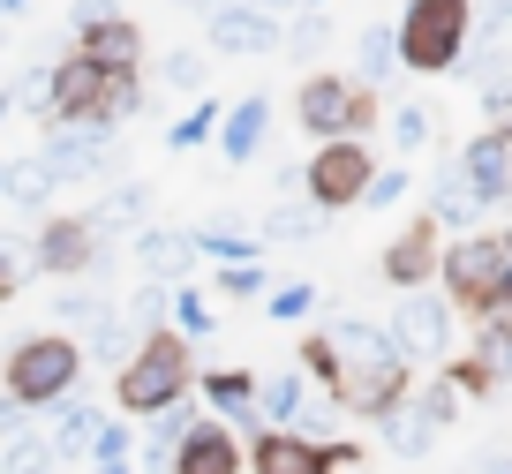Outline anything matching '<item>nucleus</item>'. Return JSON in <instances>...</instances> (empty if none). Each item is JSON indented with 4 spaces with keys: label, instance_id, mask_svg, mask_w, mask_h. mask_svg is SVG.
<instances>
[{
    "label": "nucleus",
    "instance_id": "1",
    "mask_svg": "<svg viewBox=\"0 0 512 474\" xmlns=\"http://www.w3.org/2000/svg\"><path fill=\"white\" fill-rule=\"evenodd\" d=\"M189 392H196V354L181 332H144V347L113 369V407L128 422H151V414L181 407Z\"/></svg>",
    "mask_w": 512,
    "mask_h": 474
},
{
    "label": "nucleus",
    "instance_id": "2",
    "mask_svg": "<svg viewBox=\"0 0 512 474\" xmlns=\"http://www.w3.org/2000/svg\"><path fill=\"white\" fill-rule=\"evenodd\" d=\"M83 384V347L68 332H23L16 347H8V362H0V399L23 414H46L53 399H68Z\"/></svg>",
    "mask_w": 512,
    "mask_h": 474
},
{
    "label": "nucleus",
    "instance_id": "3",
    "mask_svg": "<svg viewBox=\"0 0 512 474\" xmlns=\"http://www.w3.org/2000/svg\"><path fill=\"white\" fill-rule=\"evenodd\" d=\"M392 38L407 76H452L460 53L475 46V0H400Z\"/></svg>",
    "mask_w": 512,
    "mask_h": 474
},
{
    "label": "nucleus",
    "instance_id": "4",
    "mask_svg": "<svg viewBox=\"0 0 512 474\" xmlns=\"http://www.w3.org/2000/svg\"><path fill=\"white\" fill-rule=\"evenodd\" d=\"M294 128L309 143H332V136H369L377 128V91L339 68H309L302 91H294Z\"/></svg>",
    "mask_w": 512,
    "mask_h": 474
},
{
    "label": "nucleus",
    "instance_id": "5",
    "mask_svg": "<svg viewBox=\"0 0 512 474\" xmlns=\"http://www.w3.org/2000/svg\"><path fill=\"white\" fill-rule=\"evenodd\" d=\"M460 324H467V316L452 309L437 286L400 294V301H392V316H384V332H392V347H400L407 369H445L452 354H460Z\"/></svg>",
    "mask_w": 512,
    "mask_h": 474
},
{
    "label": "nucleus",
    "instance_id": "6",
    "mask_svg": "<svg viewBox=\"0 0 512 474\" xmlns=\"http://www.w3.org/2000/svg\"><path fill=\"white\" fill-rule=\"evenodd\" d=\"M505 271H512L505 241H497L490 226H467V234H452L445 249H437V294H445L460 316H482Z\"/></svg>",
    "mask_w": 512,
    "mask_h": 474
},
{
    "label": "nucleus",
    "instance_id": "7",
    "mask_svg": "<svg viewBox=\"0 0 512 474\" xmlns=\"http://www.w3.org/2000/svg\"><path fill=\"white\" fill-rule=\"evenodd\" d=\"M377 174V158H369V136H332V143H309V166H302V196L332 219V211H354Z\"/></svg>",
    "mask_w": 512,
    "mask_h": 474
},
{
    "label": "nucleus",
    "instance_id": "8",
    "mask_svg": "<svg viewBox=\"0 0 512 474\" xmlns=\"http://www.w3.org/2000/svg\"><path fill=\"white\" fill-rule=\"evenodd\" d=\"M31 264H38V279H91L106 264V241H98V226L83 211H46L31 234Z\"/></svg>",
    "mask_w": 512,
    "mask_h": 474
},
{
    "label": "nucleus",
    "instance_id": "9",
    "mask_svg": "<svg viewBox=\"0 0 512 474\" xmlns=\"http://www.w3.org/2000/svg\"><path fill=\"white\" fill-rule=\"evenodd\" d=\"M38 166L53 174V189H61V181L113 174V128L106 121H46V136H38Z\"/></svg>",
    "mask_w": 512,
    "mask_h": 474
},
{
    "label": "nucleus",
    "instance_id": "10",
    "mask_svg": "<svg viewBox=\"0 0 512 474\" xmlns=\"http://www.w3.org/2000/svg\"><path fill=\"white\" fill-rule=\"evenodd\" d=\"M204 31H211V53H219V61H272V53H287V23L249 8V0H219L204 16Z\"/></svg>",
    "mask_w": 512,
    "mask_h": 474
},
{
    "label": "nucleus",
    "instance_id": "11",
    "mask_svg": "<svg viewBox=\"0 0 512 474\" xmlns=\"http://www.w3.org/2000/svg\"><path fill=\"white\" fill-rule=\"evenodd\" d=\"M452 166H460V181H467V196H475V211H482V219L512 204V143L497 136V128L467 136L460 151H452Z\"/></svg>",
    "mask_w": 512,
    "mask_h": 474
},
{
    "label": "nucleus",
    "instance_id": "12",
    "mask_svg": "<svg viewBox=\"0 0 512 474\" xmlns=\"http://www.w3.org/2000/svg\"><path fill=\"white\" fill-rule=\"evenodd\" d=\"M437 249H445V234H437L430 219L400 226V234L377 249V279L392 286V294H415V286H437Z\"/></svg>",
    "mask_w": 512,
    "mask_h": 474
},
{
    "label": "nucleus",
    "instance_id": "13",
    "mask_svg": "<svg viewBox=\"0 0 512 474\" xmlns=\"http://www.w3.org/2000/svg\"><path fill=\"white\" fill-rule=\"evenodd\" d=\"M106 83L83 53H68V61L46 68V121H106ZM113 128V121H106Z\"/></svg>",
    "mask_w": 512,
    "mask_h": 474
},
{
    "label": "nucleus",
    "instance_id": "14",
    "mask_svg": "<svg viewBox=\"0 0 512 474\" xmlns=\"http://www.w3.org/2000/svg\"><path fill=\"white\" fill-rule=\"evenodd\" d=\"M76 53L98 76H136V68H144V23L128 16V8H113V16H98V23L76 31Z\"/></svg>",
    "mask_w": 512,
    "mask_h": 474
},
{
    "label": "nucleus",
    "instance_id": "15",
    "mask_svg": "<svg viewBox=\"0 0 512 474\" xmlns=\"http://www.w3.org/2000/svg\"><path fill=\"white\" fill-rule=\"evenodd\" d=\"M241 467H249L241 429L219 422V414H196L189 437H181V452H174V474H241Z\"/></svg>",
    "mask_w": 512,
    "mask_h": 474
},
{
    "label": "nucleus",
    "instance_id": "16",
    "mask_svg": "<svg viewBox=\"0 0 512 474\" xmlns=\"http://www.w3.org/2000/svg\"><path fill=\"white\" fill-rule=\"evenodd\" d=\"M128 249H136V271L144 279H159V286H181V279H196V234L189 226H136L128 234Z\"/></svg>",
    "mask_w": 512,
    "mask_h": 474
},
{
    "label": "nucleus",
    "instance_id": "17",
    "mask_svg": "<svg viewBox=\"0 0 512 474\" xmlns=\"http://www.w3.org/2000/svg\"><path fill=\"white\" fill-rule=\"evenodd\" d=\"M249 474H324V444L302 437V429H256Z\"/></svg>",
    "mask_w": 512,
    "mask_h": 474
},
{
    "label": "nucleus",
    "instance_id": "18",
    "mask_svg": "<svg viewBox=\"0 0 512 474\" xmlns=\"http://www.w3.org/2000/svg\"><path fill=\"white\" fill-rule=\"evenodd\" d=\"M324 339H332V354H339V377H347V369L400 362V347H392V332H384L377 316H332V324H324Z\"/></svg>",
    "mask_w": 512,
    "mask_h": 474
},
{
    "label": "nucleus",
    "instance_id": "19",
    "mask_svg": "<svg viewBox=\"0 0 512 474\" xmlns=\"http://www.w3.org/2000/svg\"><path fill=\"white\" fill-rule=\"evenodd\" d=\"M264 143H272V98L249 91V98H234V106L219 113V151H226V166H249Z\"/></svg>",
    "mask_w": 512,
    "mask_h": 474
},
{
    "label": "nucleus",
    "instance_id": "20",
    "mask_svg": "<svg viewBox=\"0 0 512 474\" xmlns=\"http://www.w3.org/2000/svg\"><path fill=\"white\" fill-rule=\"evenodd\" d=\"M256 422L264 429H302L309 422V377L294 362L279 377H256Z\"/></svg>",
    "mask_w": 512,
    "mask_h": 474
},
{
    "label": "nucleus",
    "instance_id": "21",
    "mask_svg": "<svg viewBox=\"0 0 512 474\" xmlns=\"http://www.w3.org/2000/svg\"><path fill=\"white\" fill-rule=\"evenodd\" d=\"M83 219L98 226V241H106V234H136V226H151V181H106V196H98Z\"/></svg>",
    "mask_w": 512,
    "mask_h": 474
},
{
    "label": "nucleus",
    "instance_id": "22",
    "mask_svg": "<svg viewBox=\"0 0 512 474\" xmlns=\"http://www.w3.org/2000/svg\"><path fill=\"white\" fill-rule=\"evenodd\" d=\"M196 392L219 422H256V369H196Z\"/></svg>",
    "mask_w": 512,
    "mask_h": 474
},
{
    "label": "nucleus",
    "instance_id": "23",
    "mask_svg": "<svg viewBox=\"0 0 512 474\" xmlns=\"http://www.w3.org/2000/svg\"><path fill=\"white\" fill-rule=\"evenodd\" d=\"M189 422H196L189 399L166 407V414H151L144 437H136V474H174V452H181V437H189Z\"/></svg>",
    "mask_w": 512,
    "mask_h": 474
},
{
    "label": "nucleus",
    "instance_id": "24",
    "mask_svg": "<svg viewBox=\"0 0 512 474\" xmlns=\"http://www.w3.org/2000/svg\"><path fill=\"white\" fill-rule=\"evenodd\" d=\"M76 347H83V369H91V362H98V369H121L128 354L144 347V332H136V316H128L121 301H113V309L98 316V324H91V332L76 339Z\"/></svg>",
    "mask_w": 512,
    "mask_h": 474
},
{
    "label": "nucleus",
    "instance_id": "25",
    "mask_svg": "<svg viewBox=\"0 0 512 474\" xmlns=\"http://www.w3.org/2000/svg\"><path fill=\"white\" fill-rule=\"evenodd\" d=\"M46 422H53V429H46V444H53V452H61V459H83L106 414H98L83 392H68V399H53V407H46Z\"/></svg>",
    "mask_w": 512,
    "mask_h": 474
},
{
    "label": "nucleus",
    "instance_id": "26",
    "mask_svg": "<svg viewBox=\"0 0 512 474\" xmlns=\"http://www.w3.org/2000/svg\"><path fill=\"white\" fill-rule=\"evenodd\" d=\"M422 219H430L437 234H445V226H452V234L482 226V211H475V196H467V181H460V166H452V158L430 174V211H422Z\"/></svg>",
    "mask_w": 512,
    "mask_h": 474
},
{
    "label": "nucleus",
    "instance_id": "27",
    "mask_svg": "<svg viewBox=\"0 0 512 474\" xmlns=\"http://www.w3.org/2000/svg\"><path fill=\"white\" fill-rule=\"evenodd\" d=\"M46 309H53V332L83 339V332H91V324H98V316L113 309V301L98 294L91 279H53V301H46Z\"/></svg>",
    "mask_w": 512,
    "mask_h": 474
},
{
    "label": "nucleus",
    "instance_id": "28",
    "mask_svg": "<svg viewBox=\"0 0 512 474\" xmlns=\"http://www.w3.org/2000/svg\"><path fill=\"white\" fill-rule=\"evenodd\" d=\"M324 234V211L309 204V196H279L272 211H264V249H302V241Z\"/></svg>",
    "mask_w": 512,
    "mask_h": 474
},
{
    "label": "nucleus",
    "instance_id": "29",
    "mask_svg": "<svg viewBox=\"0 0 512 474\" xmlns=\"http://www.w3.org/2000/svg\"><path fill=\"white\" fill-rule=\"evenodd\" d=\"M392 76H400V38H392V23H362V38H354V83L384 91Z\"/></svg>",
    "mask_w": 512,
    "mask_h": 474
},
{
    "label": "nucleus",
    "instance_id": "30",
    "mask_svg": "<svg viewBox=\"0 0 512 474\" xmlns=\"http://www.w3.org/2000/svg\"><path fill=\"white\" fill-rule=\"evenodd\" d=\"M0 204L38 211V219L53 211V174L38 166V151H31V158H8V166H0Z\"/></svg>",
    "mask_w": 512,
    "mask_h": 474
},
{
    "label": "nucleus",
    "instance_id": "31",
    "mask_svg": "<svg viewBox=\"0 0 512 474\" xmlns=\"http://www.w3.org/2000/svg\"><path fill=\"white\" fill-rule=\"evenodd\" d=\"M166 332H181L196 347V339H211L219 332V316H211V294L196 279H181V286H166Z\"/></svg>",
    "mask_w": 512,
    "mask_h": 474
},
{
    "label": "nucleus",
    "instance_id": "32",
    "mask_svg": "<svg viewBox=\"0 0 512 474\" xmlns=\"http://www.w3.org/2000/svg\"><path fill=\"white\" fill-rule=\"evenodd\" d=\"M377 128L392 136V151H400V158H415V151H430V143H437V106L407 98V106H392V113H384Z\"/></svg>",
    "mask_w": 512,
    "mask_h": 474
},
{
    "label": "nucleus",
    "instance_id": "33",
    "mask_svg": "<svg viewBox=\"0 0 512 474\" xmlns=\"http://www.w3.org/2000/svg\"><path fill=\"white\" fill-rule=\"evenodd\" d=\"M437 437H445V429H430L415 407H392V414H384V452H392V459H430Z\"/></svg>",
    "mask_w": 512,
    "mask_h": 474
},
{
    "label": "nucleus",
    "instance_id": "34",
    "mask_svg": "<svg viewBox=\"0 0 512 474\" xmlns=\"http://www.w3.org/2000/svg\"><path fill=\"white\" fill-rule=\"evenodd\" d=\"M467 354L490 369L497 384H512V324L505 316H475V332H467Z\"/></svg>",
    "mask_w": 512,
    "mask_h": 474
},
{
    "label": "nucleus",
    "instance_id": "35",
    "mask_svg": "<svg viewBox=\"0 0 512 474\" xmlns=\"http://www.w3.org/2000/svg\"><path fill=\"white\" fill-rule=\"evenodd\" d=\"M196 256H211V264H256L264 241H249L234 219H211V226H196Z\"/></svg>",
    "mask_w": 512,
    "mask_h": 474
},
{
    "label": "nucleus",
    "instance_id": "36",
    "mask_svg": "<svg viewBox=\"0 0 512 474\" xmlns=\"http://www.w3.org/2000/svg\"><path fill=\"white\" fill-rule=\"evenodd\" d=\"M219 98H189V113H181L174 128H166V151H204V143H219Z\"/></svg>",
    "mask_w": 512,
    "mask_h": 474
},
{
    "label": "nucleus",
    "instance_id": "37",
    "mask_svg": "<svg viewBox=\"0 0 512 474\" xmlns=\"http://www.w3.org/2000/svg\"><path fill=\"white\" fill-rule=\"evenodd\" d=\"M407 407H415L430 429H452V422H460V407H467V399L445 384V369H430V384H415V392H407Z\"/></svg>",
    "mask_w": 512,
    "mask_h": 474
},
{
    "label": "nucleus",
    "instance_id": "38",
    "mask_svg": "<svg viewBox=\"0 0 512 474\" xmlns=\"http://www.w3.org/2000/svg\"><path fill=\"white\" fill-rule=\"evenodd\" d=\"M317 309H324L317 279H287V286H272V294H264V316H272V324H309Z\"/></svg>",
    "mask_w": 512,
    "mask_h": 474
},
{
    "label": "nucleus",
    "instance_id": "39",
    "mask_svg": "<svg viewBox=\"0 0 512 474\" xmlns=\"http://www.w3.org/2000/svg\"><path fill=\"white\" fill-rule=\"evenodd\" d=\"M159 83H166V91H189V98H204L211 61H204L196 46H174V53H159Z\"/></svg>",
    "mask_w": 512,
    "mask_h": 474
},
{
    "label": "nucleus",
    "instance_id": "40",
    "mask_svg": "<svg viewBox=\"0 0 512 474\" xmlns=\"http://www.w3.org/2000/svg\"><path fill=\"white\" fill-rule=\"evenodd\" d=\"M0 474H61V452H53L46 437H16V444H0Z\"/></svg>",
    "mask_w": 512,
    "mask_h": 474
},
{
    "label": "nucleus",
    "instance_id": "41",
    "mask_svg": "<svg viewBox=\"0 0 512 474\" xmlns=\"http://www.w3.org/2000/svg\"><path fill=\"white\" fill-rule=\"evenodd\" d=\"M407 196H415V166H407V158H400V166H377V174H369L362 204H369V211H400Z\"/></svg>",
    "mask_w": 512,
    "mask_h": 474
},
{
    "label": "nucleus",
    "instance_id": "42",
    "mask_svg": "<svg viewBox=\"0 0 512 474\" xmlns=\"http://www.w3.org/2000/svg\"><path fill=\"white\" fill-rule=\"evenodd\" d=\"M211 286H219L226 301H264V294H272V271H264V256H256V264H219Z\"/></svg>",
    "mask_w": 512,
    "mask_h": 474
},
{
    "label": "nucleus",
    "instance_id": "43",
    "mask_svg": "<svg viewBox=\"0 0 512 474\" xmlns=\"http://www.w3.org/2000/svg\"><path fill=\"white\" fill-rule=\"evenodd\" d=\"M23 279H38L31 241H23V234H0V301H16V294H23Z\"/></svg>",
    "mask_w": 512,
    "mask_h": 474
},
{
    "label": "nucleus",
    "instance_id": "44",
    "mask_svg": "<svg viewBox=\"0 0 512 474\" xmlns=\"http://www.w3.org/2000/svg\"><path fill=\"white\" fill-rule=\"evenodd\" d=\"M294 369H302L309 384H324V392H339V354H332V339H324V332H309V339H302Z\"/></svg>",
    "mask_w": 512,
    "mask_h": 474
},
{
    "label": "nucleus",
    "instance_id": "45",
    "mask_svg": "<svg viewBox=\"0 0 512 474\" xmlns=\"http://www.w3.org/2000/svg\"><path fill=\"white\" fill-rule=\"evenodd\" d=\"M136 437H144V422H128V414L113 422V414H106V422H98V437H91V452H83V459H136Z\"/></svg>",
    "mask_w": 512,
    "mask_h": 474
},
{
    "label": "nucleus",
    "instance_id": "46",
    "mask_svg": "<svg viewBox=\"0 0 512 474\" xmlns=\"http://www.w3.org/2000/svg\"><path fill=\"white\" fill-rule=\"evenodd\" d=\"M324 46H332V23H324V8H309L302 23H287V53H294V61H317Z\"/></svg>",
    "mask_w": 512,
    "mask_h": 474
},
{
    "label": "nucleus",
    "instance_id": "47",
    "mask_svg": "<svg viewBox=\"0 0 512 474\" xmlns=\"http://www.w3.org/2000/svg\"><path fill=\"white\" fill-rule=\"evenodd\" d=\"M445 384H452L460 399H490V392H497V377L475 362V354H452V362H445Z\"/></svg>",
    "mask_w": 512,
    "mask_h": 474
},
{
    "label": "nucleus",
    "instance_id": "48",
    "mask_svg": "<svg viewBox=\"0 0 512 474\" xmlns=\"http://www.w3.org/2000/svg\"><path fill=\"white\" fill-rule=\"evenodd\" d=\"M128 316H136V332H166V286L144 279L136 294H128Z\"/></svg>",
    "mask_w": 512,
    "mask_h": 474
},
{
    "label": "nucleus",
    "instance_id": "49",
    "mask_svg": "<svg viewBox=\"0 0 512 474\" xmlns=\"http://www.w3.org/2000/svg\"><path fill=\"white\" fill-rule=\"evenodd\" d=\"M475 98H482V121H490V128H505V121H512V68H505V76H490Z\"/></svg>",
    "mask_w": 512,
    "mask_h": 474
},
{
    "label": "nucleus",
    "instance_id": "50",
    "mask_svg": "<svg viewBox=\"0 0 512 474\" xmlns=\"http://www.w3.org/2000/svg\"><path fill=\"white\" fill-rule=\"evenodd\" d=\"M16 437H31V414H23V407H8V399H0V444H16Z\"/></svg>",
    "mask_w": 512,
    "mask_h": 474
},
{
    "label": "nucleus",
    "instance_id": "51",
    "mask_svg": "<svg viewBox=\"0 0 512 474\" xmlns=\"http://www.w3.org/2000/svg\"><path fill=\"white\" fill-rule=\"evenodd\" d=\"M113 8H121V0H76V16H68V23H76V31H83V23H98V16H113Z\"/></svg>",
    "mask_w": 512,
    "mask_h": 474
},
{
    "label": "nucleus",
    "instance_id": "52",
    "mask_svg": "<svg viewBox=\"0 0 512 474\" xmlns=\"http://www.w3.org/2000/svg\"><path fill=\"white\" fill-rule=\"evenodd\" d=\"M482 316H505V324H512V271L497 279V294H490V309H482Z\"/></svg>",
    "mask_w": 512,
    "mask_h": 474
},
{
    "label": "nucleus",
    "instance_id": "53",
    "mask_svg": "<svg viewBox=\"0 0 512 474\" xmlns=\"http://www.w3.org/2000/svg\"><path fill=\"white\" fill-rule=\"evenodd\" d=\"M249 8H264V16H279V23H287L294 8H309V0H249Z\"/></svg>",
    "mask_w": 512,
    "mask_h": 474
},
{
    "label": "nucleus",
    "instance_id": "54",
    "mask_svg": "<svg viewBox=\"0 0 512 474\" xmlns=\"http://www.w3.org/2000/svg\"><path fill=\"white\" fill-rule=\"evenodd\" d=\"M31 8H38V0H0V23H23Z\"/></svg>",
    "mask_w": 512,
    "mask_h": 474
},
{
    "label": "nucleus",
    "instance_id": "55",
    "mask_svg": "<svg viewBox=\"0 0 512 474\" xmlns=\"http://www.w3.org/2000/svg\"><path fill=\"white\" fill-rule=\"evenodd\" d=\"M91 474H136V459H91Z\"/></svg>",
    "mask_w": 512,
    "mask_h": 474
},
{
    "label": "nucleus",
    "instance_id": "56",
    "mask_svg": "<svg viewBox=\"0 0 512 474\" xmlns=\"http://www.w3.org/2000/svg\"><path fill=\"white\" fill-rule=\"evenodd\" d=\"M166 8H181V16H211L219 0H166Z\"/></svg>",
    "mask_w": 512,
    "mask_h": 474
},
{
    "label": "nucleus",
    "instance_id": "57",
    "mask_svg": "<svg viewBox=\"0 0 512 474\" xmlns=\"http://www.w3.org/2000/svg\"><path fill=\"white\" fill-rule=\"evenodd\" d=\"M482 474H512V452H497V459H482Z\"/></svg>",
    "mask_w": 512,
    "mask_h": 474
},
{
    "label": "nucleus",
    "instance_id": "58",
    "mask_svg": "<svg viewBox=\"0 0 512 474\" xmlns=\"http://www.w3.org/2000/svg\"><path fill=\"white\" fill-rule=\"evenodd\" d=\"M8 91H16V68H8V61H0V98H8Z\"/></svg>",
    "mask_w": 512,
    "mask_h": 474
},
{
    "label": "nucleus",
    "instance_id": "59",
    "mask_svg": "<svg viewBox=\"0 0 512 474\" xmlns=\"http://www.w3.org/2000/svg\"><path fill=\"white\" fill-rule=\"evenodd\" d=\"M497 241H505V256H512V219H505V226H497Z\"/></svg>",
    "mask_w": 512,
    "mask_h": 474
},
{
    "label": "nucleus",
    "instance_id": "60",
    "mask_svg": "<svg viewBox=\"0 0 512 474\" xmlns=\"http://www.w3.org/2000/svg\"><path fill=\"white\" fill-rule=\"evenodd\" d=\"M8 113H16V98H0V121H8Z\"/></svg>",
    "mask_w": 512,
    "mask_h": 474
},
{
    "label": "nucleus",
    "instance_id": "61",
    "mask_svg": "<svg viewBox=\"0 0 512 474\" xmlns=\"http://www.w3.org/2000/svg\"><path fill=\"white\" fill-rule=\"evenodd\" d=\"M347 474H369V467H347Z\"/></svg>",
    "mask_w": 512,
    "mask_h": 474
},
{
    "label": "nucleus",
    "instance_id": "62",
    "mask_svg": "<svg viewBox=\"0 0 512 474\" xmlns=\"http://www.w3.org/2000/svg\"><path fill=\"white\" fill-rule=\"evenodd\" d=\"M309 8H324V0H309Z\"/></svg>",
    "mask_w": 512,
    "mask_h": 474
}]
</instances>
